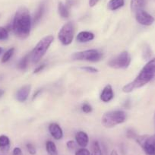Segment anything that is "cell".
Instances as JSON below:
<instances>
[{
  "label": "cell",
  "instance_id": "6da1fadb",
  "mask_svg": "<svg viewBox=\"0 0 155 155\" xmlns=\"http://www.w3.org/2000/svg\"><path fill=\"white\" fill-rule=\"evenodd\" d=\"M155 79V58L150 59L144 65L132 82L126 84L123 87L124 93H130L135 89L144 87L150 81Z\"/></svg>",
  "mask_w": 155,
  "mask_h": 155
},
{
  "label": "cell",
  "instance_id": "7a4b0ae2",
  "mask_svg": "<svg viewBox=\"0 0 155 155\" xmlns=\"http://www.w3.org/2000/svg\"><path fill=\"white\" fill-rule=\"evenodd\" d=\"M31 29V18L29 11L25 6L18 9L12 22V30L16 37L26 39L30 35Z\"/></svg>",
  "mask_w": 155,
  "mask_h": 155
},
{
  "label": "cell",
  "instance_id": "3957f363",
  "mask_svg": "<svg viewBox=\"0 0 155 155\" xmlns=\"http://www.w3.org/2000/svg\"><path fill=\"white\" fill-rule=\"evenodd\" d=\"M53 40L54 37L53 35H48L39 41L31 53V60L33 64L38 63L41 60L53 42Z\"/></svg>",
  "mask_w": 155,
  "mask_h": 155
},
{
  "label": "cell",
  "instance_id": "277c9868",
  "mask_svg": "<svg viewBox=\"0 0 155 155\" xmlns=\"http://www.w3.org/2000/svg\"><path fill=\"white\" fill-rule=\"evenodd\" d=\"M127 115L123 110H112L104 114L101 120L102 125L106 128H113L125 123Z\"/></svg>",
  "mask_w": 155,
  "mask_h": 155
},
{
  "label": "cell",
  "instance_id": "5b68a950",
  "mask_svg": "<svg viewBox=\"0 0 155 155\" xmlns=\"http://www.w3.org/2000/svg\"><path fill=\"white\" fill-rule=\"evenodd\" d=\"M145 155H155V135H138L135 138Z\"/></svg>",
  "mask_w": 155,
  "mask_h": 155
},
{
  "label": "cell",
  "instance_id": "8992f818",
  "mask_svg": "<svg viewBox=\"0 0 155 155\" xmlns=\"http://www.w3.org/2000/svg\"><path fill=\"white\" fill-rule=\"evenodd\" d=\"M74 34V27L72 22H67L59 31L58 37L63 45H69L73 41Z\"/></svg>",
  "mask_w": 155,
  "mask_h": 155
},
{
  "label": "cell",
  "instance_id": "52a82bcc",
  "mask_svg": "<svg viewBox=\"0 0 155 155\" xmlns=\"http://www.w3.org/2000/svg\"><path fill=\"white\" fill-rule=\"evenodd\" d=\"M101 57L102 53L95 49L78 52L71 56V58L74 60H85L89 62H97L101 59Z\"/></svg>",
  "mask_w": 155,
  "mask_h": 155
},
{
  "label": "cell",
  "instance_id": "ba28073f",
  "mask_svg": "<svg viewBox=\"0 0 155 155\" xmlns=\"http://www.w3.org/2000/svg\"><path fill=\"white\" fill-rule=\"evenodd\" d=\"M131 56L128 52H122L120 54L109 61L108 65L113 68H126L131 63Z\"/></svg>",
  "mask_w": 155,
  "mask_h": 155
},
{
  "label": "cell",
  "instance_id": "9c48e42d",
  "mask_svg": "<svg viewBox=\"0 0 155 155\" xmlns=\"http://www.w3.org/2000/svg\"><path fill=\"white\" fill-rule=\"evenodd\" d=\"M135 16L137 22L144 26H150L154 22V18L144 9L137 12L135 13Z\"/></svg>",
  "mask_w": 155,
  "mask_h": 155
},
{
  "label": "cell",
  "instance_id": "30bf717a",
  "mask_svg": "<svg viewBox=\"0 0 155 155\" xmlns=\"http://www.w3.org/2000/svg\"><path fill=\"white\" fill-rule=\"evenodd\" d=\"M31 84H27L21 87L16 93V99L19 102H25L28 99L29 94L31 92Z\"/></svg>",
  "mask_w": 155,
  "mask_h": 155
},
{
  "label": "cell",
  "instance_id": "8fae6325",
  "mask_svg": "<svg viewBox=\"0 0 155 155\" xmlns=\"http://www.w3.org/2000/svg\"><path fill=\"white\" fill-rule=\"evenodd\" d=\"M49 131H50V134L56 140H59L63 137V132L59 125L57 123H51L49 126Z\"/></svg>",
  "mask_w": 155,
  "mask_h": 155
},
{
  "label": "cell",
  "instance_id": "7c38bea8",
  "mask_svg": "<svg viewBox=\"0 0 155 155\" xmlns=\"http://www.w3.org/2000/svg\"><path fill=\"white\" fill-rule=\"evenodd\" d=\"M113 97H114V94H113V88H112L111 85L108 84L106 86L103 90L102 93L101 94V100L104 103L110 102L111 100H113Z\"/></svg>",
  "mask_w": 155,
  "mask_h": 155
},
{
  "label": "cell",
  "instance_id": "4fadbf2b",
  "mask_svg": "<svg viewBox=\"0 0 155 155\" xmlns=\"http://www.w3.org/2000/svg\"><path fill=\"white\" fill-rule=\"evenodd\" d=\"M75 140L76 143L81 147H86L88 144V136L85 132H82V131L77 132V134L75 135Z\"/></svg>",
  "mask_w": 155,
  "mask_h": 155
},
{
  "label": "cell",
  "instance_id": "5bb4252c",
  "mask_svg": "<svg viewBox=\"0 0 155 155\" xmlns=\"http://www.w3.org/2000/svg\"><path fill=\"white\" fill-rule=\"evenodd\" d=\"M94 39V34L89 31H81L78 33L76 37V40L79 43H87L93 41Z\"/></svg>",
  "mask_w": 155,
  "mask_h": 155
},
{
  "label": "cell",
  "instance_id": "9a60e30c",
  "mask_svg": "<svg viewBox=\"0 0 155 155\" xmlns=\"http://www.w3.org/2000/svg\"><path fill=\"white\" fill-rule=\"evenodd\" d=\"M145 0H131V10L135 14L140 10L144 9Z\"/></svg>",
  "mask_w": 155,
  "mask_h": 155
},
{
  "label": "cell",
  "instance_id": "2e32d148",
  "mask_svg": "<svg viewBox=\"0 0 155 155\" xmlns=\"http://www.w3.org/2000/svg\"><path fill=\"white\" fill-rule=\"evenodd\" d=\"M124 0H110L107 4V8L111 11H116L124 5Z\"/></svg>",
  "mask_w": 155,
  "mask_h": 155
},
{
  "label": "cell",
  "instance_id": "e0dca14e",
  "mask_svg": "<svg viewBox=\"0 0 155 155\" xmlns=\"http://www.w3.org/2000/svg\"><path fill=\"white\" fill-rule=\"evenodd\" d=\"M10 148V140L6 135H0V150L2 152L8 151Z\"/></svg>",
  "mask_w": 155,
  "mask_h": 155
},
{
  "label": "cell",
  "instance_id": "ac0fdd59",
  "mask_svg": "<svg viewBox=\"0 0 155 155\" xmlns=\"http://www.w3.org/2000/svg\"><path fill=\"white\" fill-rule=\"evenodd\" d=\"M58 11H59V14L60 15V16L63 18H68L70 15L69 10L67 5H64L62 2H59V5H58Z\"/></svg>",
  "mask_w": 155,
  "mask_h": 155
},
{
  "label": "cell",
  "instance_id": "d6986e66",
  "mask_svg": "<svg viewBox=\"0 0 155 155\" xmlns=\"http://www.w3.org/2000/svg\"><path fill=\"white\" fill-rule=\"evenodd\" d=\"M46 150H47L48 155H58L57 147L53 141H48L46 143Z\"/></svg>",
  "mask_w": 155,
  "mask_h": 155
},
{
  "label": "cell",
  "instance_id": "ffe728a7",
  "mask_svg": "<svg viewBox=\"0 0 155 155\" xmlns=\"http://www.w3.org/2000/svg\"><path fill=\"white\" fill-rule=\"evenodd\" d=\"M31 59V53L27 54L26 56H24L20 61H19L18 64V68L20 70H25L28 66V62Z\"/></svg>",
  "mask_w": 155,
  "mask_h": 155
},
{
  "label": "cell",
  "instance_id": "44dd1931",
  "mask_svg": "<svg viewBox=\"0 0 155 155\" xmlns=\"http://www.w3.org/2000/svg\"><path fill=\"white\" fill-rule=\"evenodd\" d=\"M91 155H103L101 145L97 141H94L91 144Z\"/></svg>",
  "mask_w": 155,
  "mask_h": 155
},
{
  "label": "cell",
  "instance_id": "7402d4cb",
  "mask_svg": "<svg viewBox=\"0 0 155 155\" xmlns=\"http://www.w3.org/2000/svg\"><path fill=\"white\" fill-rule=\"evenodd\" d=\"M44 10H45V6H44V4H41L40 6H39L38 9L36 12L35 15H34V19H33V22L34 24H37V22H39V21L41 20V18H42L43 15L44 13Z\"/></svg>",
  "mask_w": 155,
  "mask_h": 155
},
{
  "label": "cell",
  "instance_id": "603a6c76",
  "mask_svg": "<svg viewBox=\"0 0 155 155\" xmlns=\"http://www.w3.org/2000/svg\"><path fill=\"white\" fill-rule=\"evenodd\" d=\"M15 53V48H11L9 50H7L5 53H4L3 56L2 58V63H5V62H8L10 59L12 58V56H13Z\"/></svg>",
  "mask_w": 155,
  "mask_h": 155
},
{
  "label": "cell",
  "instance_id": "cb8c5ba5",
  "mask_svg": "<svg viewBox=\"0 0 155 155\" xmlns=\"http://www.w3.org/2000/svg\"><path fill=\"white\" fill-rule=\"evenodd\" d=\"M8 38V32L6 28L0 27V41H5Z\"/></svg>",
  "mask_w": 155,
  "mask_h": 155
},
{
  "label": "cell",
  "instance_id": "d4e9b609",
  "mask_svg": "<svg viewBox=\"0 0 155 155\" xmlns=\"http://www.w3.org/2000/svg\"><path fill=\"white\" fill-rule=\"evenodd\" d=\"M75 155H91V152L85 147H82L76 150Z\"/></svg>",
  "mask_w": 155,
  "mask_h": 155
},
{
  "label": "cell",
  "instance_id": "484cf974",
  "mask_svg": "<svg viewBox=\"0 0 155 155\" xmlns=\"http://www.w3.org/2000/svg\"><path fill=\"white\" fill-rule=\"evenodd\" d=\"M81 69L84 70V71H87V72H91V73H97L98 72L97 68H94V67L91 66H86V67H81Z\"/></svg>",
  "mask_w": 155,
  "mask_h": 155
},
{
  "label": "cell",
  "instance_id": "4316f807",
  "mask_svg": "<svg viewBox=\"0 0 155 155\" xmlns=\"http://www.w3.org/2000/svg\"><path fill=\"white\" fill-rule=\"evenodd\" d=\"M77 143L74 142V141H68V142L66 143V146L68 147V150H75L76 147H77Z\"/></svg>",
  "mask_w": 155,
  "mask_h": 155
},
{
  "label": "cell",
  "instance_id": "83f0119b",
  "mask_svg": "<svg viewBox=\"0 0 155 155\" xmlns=\"http://www.w3.org/2000/svg\"><path fill=\"white\" fill-rule=\"evenodd\" d=\"M26 147H27V149H28V152H29V153H31V155L35 154V153H36V148L32 144H31V143H28V144H27Z\"/></svg>",
  "mask_w": 155,
  "mask_h": 155
},
{
  "label": "cell",
  "instance_id": "f1b7e54d",
  "mask_svg": "<svg viewBox=\"0 0 155 155\" xmlns=\"http://www.w3.org/2000/svg\"><path fill=\"white\" fill-rule=\"evenodd\" d=\"M81 110L84 113H89L92 111V107L91 106L89 105L88 104H83L82 107H81Z\"/></svg>",
  "mask_w": 155,
  "mask_h": 155
},
{
  "label": "cell",
  "instance_id": "f546056e",
  "mask_svg": "<svg viewBox=\"0 0 155 155\" xmlns=\"http://www.w3.org/2000/svg\"><path fill=\"white\" fill-rule=\"evenodd\" d=\"M138 136V135L135 134V132H134V131H132V129H129L127 132V137L129 138H134V139H135L136 138V137Z\"/></svg>",
  "mask_w": 155,
  "mask_h": 155
},
{
  "label": "cell",
  "instance_id": "4dcf8cb0",
  "mask_svg": "<svg viewBox=\"0 0 155 155\" xmlns=\"http://www.w3.org/2000/svg\"><path fill=\"white\" fill-rule=\"evenodd\" d=\"M13 155H22L21 149L20 147H15L13 150Z\"/></svg>",
  "mask_w": 155,
  "mask_h": 155
},
{
  "label": "cell",
  "instance_id": "1f68e13d",
  "mask_svg": "<svg viewBox=\"0 0 155 155\" xmlns=\"http://www.w3.org/2000/svg\"><path fill=\"white\" fill-rule=\"evenodd\" d=\"M44 67H45V64H42V65H39V66L37 67V68H35V70H34V73H38V72H40V71H41L43 69H44Z\"/></svg>",
  "mask_w": 155,
  "mask_h": 155
},
{
  "label": "cell",
  "instance_id": "d6a6232c",
  "mask_svg": "<svg viewBox=\"0 0 155 155\" xmlns=\"http://www.w3.org/2000/svg\"><path fill=\"white\" fill-rule=\"evenodd\" d=\"M99 2V0H89V5L91 7H94Z\"/></svg>",
  "mask_w": 155,
  "mask_h": 155
},
{
  "label": "cell",
  "instance_id": "836d02e7",
  "mask_svg": "<svg viewBox=\"0 0 155 155\" xmlns=\"http://www.w3.org/2000/svg\"><path fill=\"white\" fill-rule=\"evenodd\" d=\"M110 155H118V153H117V151L116 150H113L111 151V153H110Z\"/></svg>",
  "mask_w": 155,
  "mask_h": 155
},
{
  "label": "cell",
  "instance_id": "e575fe53",
  "mask_svg": "<svg viewBox=\"0 0 155 155\" xmlns=\"http://www.w3.org/2000/svg\"><path fill=\"white\" fill-rule=\"evenodd\" d=\"M4 93H5V92H4V91L2 90V89H0V97H1L4 94Z\"/></svg>",
  "mask_w": 155,
  "mask_h": 155
},
{
  "label": "cell",
  "instance_id": "d590c367",
  "mask_svg": "<svg viewBox=\"0 0 155 155\" xmlns=\"http://www.w3.org/2000/svg\"><path fill=\"white\" fill-rule=\"evenodd\" d=\"M2 49L1 48V47H0V54L2 53Z\"/></svg>",
  "mask_w": 155,
  "mask_h": 155
},
{
  "label": "cell",
  "instance_id": "8d00e7d4",
  "mask_svg": "<svg viewBox=\"0 0 155 155\" xmlns=\"http://www.w3.org/2000/svg\"><path fill=\"white\" fill-rule=\"evenodd\" d=\"M154 121H155V114H154Z\"/></svg>",
  "mask_w": 155,
  "mask_h": 155
}]
</instances>
